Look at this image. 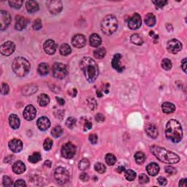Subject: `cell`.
<instances>
[{
	"mask_svg": "<svg viewBox=\"0 0 187 187\" xmlns=\"http://www.w3.org/2000/svg\"><path fill=\"white\" fill-rule=\"evenodd\" d=\"M94 169H95L96 171L99 173H104L105 171H106V167H105V165L104 164L100 162H97L96 163L95 165H94Z\"/></svg>",
	"mask_w": 187,
	"mask_h": 187,
	"instance_id": "obj_42",
	"label": "cell"
},
{
	"mask_svg": "<svg viewBox=\"0 0 187 187\" xmlns=\"http://www.w3.org/2000/svg\"><path fill=\"white\" fill-rule=\"evenodd\" d=\"M92 127V122L89 121H86V123L84 124V129L85 130H88V129H91Z\"/></svg>",
	"mask_w": 187,
	"mask_h": 187,
	"instance_id": "obj_58",
	"label": "cell"
},
{
	"mask_svg": "<svg viewBox=\"0 0 187 187\" xmlns=\"http://www.w3.org/2000/svg\"><path fill=\"white\" fill-rule=\"evenodd\" d=\"M62 133H63V129L60 127V126H56V127H55L54 128L51 130V134H52L53 136L56 138L60 137L61 135H62Z\"/></svg>",
	"mask_w": 187,
	"mask_h": 187,
	"instance_id": "obj_41",
	"label": "cell"
},
{
	"mask_svg": "<svg viewBox=\"0 0 187 187\" xmlns=\"http://www.w3.org/2000/svg\"><path fill=\"white\" fill-rule=\"evenodd\" d=\"M71 51H72L71 48H70V46L67 43L62 44V45H61L60 49H59V52H60V53L62 56L69 55L70 53H71Z\"/></svg>",
	"mask_w": 187,
	"mask_h": 187,
	"instance_id": "obj_34",
	"label": "cell"
},
{
	"mask_svg": "<svg viewBox=\"0 0 187 187\" xmlns=\"http://www.w3.org/2000/svg\"><path fill=\"white\" fill-rule=\"evenodd\" d=\"M62 156L66 159H72L76 153V147L72 142H67L61 150Z\"/></svg>",
	"mask_w": 187,
	"mask_h": 187,
	"instance_id": "obj_8",
	"label": "cell"
},
{
	"mask_svg": "<svg viewBox=\"0 0 187 187\" xmlns=\"http://www.w3.org/2000/svg\"><path fill=\"white\" fill-rule=\"evenodd\" d=\"M9 124L12 129H17L20 127V119L16 114H11L9 117Z\"/></svg>",
	"mask_w": 187,
	"mask_h": 187,
	"instance_id": "obj_24",
	"label": "cell"
},
{
	"mask_svg": "<svg viewBox=\"0 0 187 187\" xmlns=\"http://www.w3.org/2000/svg\"><path fill=\"white\" fill-rule=\"evenodd\" d=\"M56 99L57 102H58V103L60 105H64V103H65V101H64V99H62V98L60 97H56Z\"/></svg>",
	"mask_w": 187,
	"mask_h": 187,
	"instance_id": "obj_61",
	"label": "cell"
},
{
	"mask_svg": "<svg viewBox=\"0 0 187 187\" xmlns=\"http://www.w3.org/2000/svg\"><path fill=\"white\" fill-rule=\"evenodd\" d=\"M11 22L10 15L5 10L0 11V28L3 31L6 29Z\"/></svg>",
	"mask_w": 187,
	"mask_h": 187,
	"instance_id": "obj_11",
	"label": "cell"
},
{
	"mask_svg": "<svg viewBox=\"0 0 187 187\" xmlns=\"http://www.w3.org/2000/svg\"><path fill=\"white\" fill-rule=\"evenodd\" d=\"M165 135L168 140L173 142H179L183 138V129L181 124L175 119L167 121L165 128Z\"/></svg>",
	"mask_w": 187,
	"mask_h": 187,
	"instance_id": "obj_3",
	"label": "cell"
},
{
	"mask_svg": "<svg viewBox=\"0 0 187 187\" xmlns=\"http://www.w3.org/2000/svg\"><path fill=\"white\" fill-rule=\"evenodd\" d=\"M157 181H158V183L161 185V186H165L167 183V181L165 178L162 176L159 177L158 179H157Z\"/></svg>",
	"mask_w": 187,
	"mask_h": 187,
	"instance_id": "obj_55",
	"label": "cell"
},
{
	"mask_svg": "<svg viewBox=\"0 0 187 187\" xmlns=\"http://www.w3.org/2000/svg\"><path fill=\"white\" fill-rule=\"evenodd\" d=\"M10 88L9 86L5 83H2L1 85V92L2 94H7L9 93Z\"/></svg>",
	"mask_w": 187,
	"mask_h": 187,
	"instance_id": "obj_49",
	"label": "cell"
},
{
	"mask_svg": "<svg viewBox=\"0 0 187 187\" xmlns=\"http://www.w3.org/2000/svg\"><path fill=\"white\" fill-rule=\"evenodd\" d=\"M172 67H173V64H172V62L170 59H164L162 61V67L164 70L169 71L172 69Z\"/></svg>",
	"mask_w": 187,
	"mask_h": 187,
	"instance_id": "obj_40",
	"label": "cell"
},
{
	"mask_svg": "<svg viewBox=\"0 0 187 187\" xmlns=\"http://www.w3.org/2000/svg\"><path fill=\"white\" fill-rule=\"evenodd\" d=\"M9 149H10L13 152L18 153L23 149V143L21 140L19 139H13L8 143Z\"/></svg>",
	"mask_w": 187,
	"mask_h": 187,
	"instance_id": "obj_16",
	"label": "cell"
},
{
	"mask_svg": "<svg viewBox=\"0 0 187 187\" xmlns=\"http://www.w3.org/2000/svg\"><path fill=\"white\" fill-rule=\"evenodd\" d=\"M90 167V162L87 159H83L81 160L78 164V168L81 170H86L89 168Z\"/></svg>",
	"mask_w": 187,
	"mask_h": 187,
	"instance_id": "obj_38",
	"label": "cell"
},
{
	"mask_svg": "<svg viewBox=\"0 0 187 187\" xmlns=\"http://www.w3.org/2000/svg\"><path fill=\"white\" fill-rule=\"evenodd\" d=\"M80 67L89 83L94 82L99 76V67L97 62L91 57H83L81 60Z\"/></svg>",
	"mask_w": 187,
	"mask_h": 187,
	"instance_id": "obj_1",
	"label": "cell"
},
{
	"mask_svg": "<svg viewBox=\"0 0 187 187\" xmlns=\"http://www.w3.org/2000/svg\"><path fill=\"white\" fill-rule=\"evenodd\" d=\"M162 111L164 113H172L175 110V106L171 102H164L162 105Z\"/></svg>",
	"mask_w": 187,
	"mask_h": 187,
	"instance_id": "obj_27",
	"label": "cell"
},
{
	"mask_svg": "<svg viewBox=\"0 0 187 187\" xmlns=\"http://www.w3.org/2000/svg\"><path fill=\"white\" fill-rule=\"evenodd\" d=\"M95 119L97 122H103L105 121V116L102 114L98 113L96 115Z\"/></svg>",
	"mask_w": 187,
	"mask_h": 187,
	"instance_id": "obj_56",
	"label": "cell"
},
{
	"mask_svg": "<svg viewBox=\"0 0 187 187\" xmlns=\"http://www.w3.org/2000/svg\"><path fill=\"white\" fill-rule=\"evenodd\" d=\"M146 170H147L148 173L151 176H155L160 172V167L158 164L155 162L150 163L146 167Z\"/></svg>",
	"mask_w": 187,
	"mask_h": 187,
	"instance_id": "obj_22",
	"label": "cell"
},
{
	"mask_svg": "<svg viewBox=\"0 0 187 187\" xmlns=\"http://www.w3.org/2000/svg\"><path fill=\"white\" fill-rule=\"evenodd\" d=\"M26 186H27V184H26L25 181L23 180H21V179L16 181V183H15V184H14V186H16V187H23Z\"/></svg>",
	"mask_w": 187,
	"mask_h": 187,
	"instance_id": "obj_54",
	"label": "cell"
},
{
	"mask_svg": "<svg viewBox=\"0 0 187 187\" xmlns=\"http://www.w3.org/2000/svg\"><path fill=\"white\" fill-rule=\"evenodd\" d=\"M41 160H42V156L40 152L33 153L31 156H29V159H28L29 162L32 163V164H35V163L38 162L39 161H40Z\"/></svg>",
	"mask_w": 187,
	"mask_h": 187,
	"instance_id": "obj_33",
	"label": "cell"
},
{
	"mask_svg": "<svg viewBox=\"0 0 187 187\" xmlns=\"http://www.w3.org/2000/svg\"><path fill=\"white\" fill-rule=\"evenodd\" d=\"M118 21L113 15H107L101 22V29L103 34L110 35L117 30Z\"/></svg>",
	"mask_w": 187,
	"mask_h": 187,
	"instance_id": "obj_5",
	"label": "cell"
},
{
	"mask_svg": "<svg viewBox=\"0 0 187 187\" xmlns=\"http://www.w3.org/2000/svg\"><path fill=\"white\" fill-rule=\"evenodd\" d=\"M135 160L137 164H142V163L145 162L146 160V156L141 151H138L135 154Z\"/></svg>",
	"mask_w": 187,
	"mask_h": 187,
	"instance_id": "obj_35",
	"label": "cell"
},
{
	"mask_svg": "<svg viewBox=\"0 0 187 187\" xmlns=\"http://www.w3.org/2000/svg\"><path fill=\"white\" fill-rule=\"evenodd\" d=\"M22 3L23 2L21 0H12V1H9V5H10L11 7L15 9H19L22 6Z\"/></svg>",
	"mask_w": 187,
	"mask_h": 187,
	"instance_id": "obj_44",
	"label": "cell"
},
{
	"mask_svg": "<svg viewBox=\"0 0 187 187\" xmlns=\"http://www.w3.org/2000/svg\"><path fill=\"white\" fill-rule=\"evenodd\" d=\"M45 166H48V167H51V161H49V160L45 161Z\"/></svg>",
	"mask_w": 187,
	"mask_h": 187,
	"instance_id": "obj_64",
	"label": "cell"
},
{
	"mask_svg": "<svg viewBox=\"0 0 187 187\" xmlns=\"http://www.w3.org/2000/svg\"><path fill=\"white\" fill-rule=\"evenodd\" d=\"M27 24V19L21 16H17L16 18V24H15V27L16 29L18 31H21L26 27Z\"/></svg>",
	"mask_w": 187,
	"mask_h": 187,
	"instance_id": "obj_21",
	"label": "cell"
},
{
	"mask_svg": "<svg viewBox=\"0 0 187 187\" xmlns=\"http://www.w3.org/2000/svg\"><path fill=\"white\" fill-rule=\"evenodd\" d=\"M186 178H184V179H181L180 181V182H179V186L181 187H186Z\"/></svg>",
	"mask_w": 187,
	"mask_h": 187,
	"instance_id": "obj_60",
	"label": "cell"
},
{
	"mask_svg": "<svg viewBox=\"0 0 187 187\" xmlns=\"http://www.w3.org/2000/svg\"><path fill=\"white\" fill-rule=\"evenodd\" d=\"M142 21L141 17L138 13H135L128 21V27L132 30L138 29L141 27Z\"/></svg>",
	"mask_w": 187,
	"mask_h": 187,
	"instance_id": "obj_12",
	"label": "cell"
},
{
	"mask_svg": "<svg viewBox=\"0 0 187 187\" xmlns=\"http://www.w3.org/2000/svg\"><path fill=\"white\" fill-rule=\"evenodd\" d=\"M53 77L57 79H63L68 74V67L63 63L56 62L53 64L52 68Z\"/></svg>",
	"mask_w": 187,
	"mask_h": 187,
	"instance_id": "obj_6",
	"label": "cell"
},
{
	"mask_svg": "<svg viewBox=\"0 0 187 187\" xmlns=\"http://www.w3.org/2000/svg\"><path fill=\"white\" fill-rule=\"evenodd\" d=\"M87 103H88V107H89L92 110H94V109L96 108V107H97V102L95 101V99H94V98H88V99H87Z\"/></svg>",
	"mask_w": 187,
	"mask_h": 187,
	"instance_id": "obj_47",
	"label": "cell"
},
{
	"mask_svg": "<svg viewBox=\"0 0 187 187\" xmlns=\"http://www.w3.org/2000/svg\"><path fill=\"white\" fill-rule=\"evenodd\" d=\"M88 139H89V141L92 142V144H96L97 142L98 138L97 135L96 134H90Z\"/></svg>",
	"mask_w": 187,
	"mask_h": 187,
	"instance_id": "obj_53",
	"label": "cell"
},
{
	"mask_svg": "<svg viewBox=\"0 0 187 187\" xmlns=\"http://www.w3.org/2000/svg\"><path fill=\"white\" fill-rule=\"evenodd\" d=\"M167 49L170 53H173V54H176V53L180 52L182 49V44L176 39H172L167 42Z\"/></svg>",
	"mask_w": 187,
	"mask_h": 187,
	"instance_id": "obj_10",
	"label": "cell"
},
{
	"mask_svg": "<svg viewBox=\"0 0 187 187\" xmlns=\"http://www.w3.org/2000/svg\"><path fill=\"white\" fill-rule=\"evenodd\" d=\"M149 181V177H148L146 174L142 173L139 176V182H140V184H147Z\"/></svg>",
	"mask_w": 187,
	"mask_h": 187,
	"instance_id": "obj_48",
	"label": "cell"
},
{
	"mask_svg": "<svg viewBox=\"0 0 187 187\" xmlns=\"http://www.w3.org/2000/svg\"><path fill=\"white\" fill-rule=\"evenodd\" d=\"M153 3L157 7H163L167 4V1H163V0H156V1H153Z\"/></svg>",
	"mask_w": 187,
	"mask_h": 187,
	"instance_id": "obj_52",
	"label": "cell"
},
{
	"mask_svg": "<svg viewBox=\"0 0 187 187\" xmlns=\"http://www.w3.org/2000/svg\"><path fill=\"white\" fill-rule=\"evenodd\" d=\"M13 170L16 174H22L25 172L26 166L24 163L22 162L21 161H18V162H15L13 165Z\"/></svg>",
	"mask_w": 187,
	"mask_h": 187,
	"instance_id": "obj_23",
	"label": "cell"
},
{
	"mask_svg": "<svg viewBox=\"0 0 187 187\" xmlns=\"http://www.w3.org/2000/svg\"><path fill=\"white\" fill-rule=\"evenodd\" d=\"M131 41H132V43L135 44V45H141L142 43H143V40L141 37L138 34H134L131 36Z\"/></svg>",
	"mask_w": 187,
	"mask_h": 187,
	"instance_id": "obj_36",
	"label": "cell"
},
{
	"mask_svg": "<svg viewBox=\"0 0 187 187\" xmlns=\"http://www.w3.org/2000/svg\"><path fill=\"white\" fill-rule=\"evenodd\" d=\"M80 178L81 180H82L84 182H86V181H88L89 179V177H88V175L86 173H82L80 175Z\"/></svg>",
	"mask_w": 187,
	"mask_h": 187,
	"instance_id": "obj_57",
	"label": "cell"
},
{
	"mask_svg": "<svg viewBox=\"0 0 187 187\" xmlns=\"http://www.w3.org/2000/svg\"><path fill=\"white\" fill-rule=\"evenodd\" d=\"M31 66L29 62L23 57H16L12 63V69L17 76L24 77L29 73Z\"/></svg>",
	"mask_w": 187,
	"mask_h": 187,
	"instance_id": "obj_4",
	"label": "cell"
},
{
	"mask_svg": "<svg viewBox=\"0 0 187 187\" xmlns=\"http://www.w3.org/2000/svg\"><path fill=\"white\" fill-rule=\"evenodd\" d=\"M26 7L28 12L30 13L37 12L39 10L38 4L35 1H27L26 3Z\"/></svg>",
	"mask_w": 187,
	"mask_h": 187,
	"instance_id": "obj_26",
	"label": "cell"
},
{
	"mask_svg": "<svg viewBox=\"0 0 187 187\" xmlns=\"http://www.w3.org/2000/svg\"><path fill=\"white\" fill-rule=\"evenodd\" d=\"M38 104L42 107H45L46 105H48L50 102V98L48 95H46L45 94H41L38 97Z\"/></svg>",
	"mask_w": 187,
	"mask_h": 187,
	"instance_id": "obj_29",
	"label": "cell"
},
{
	"mask_svg": "<svg viewBox=\"0 0 187 187\" xmlns=\"http://www.w3.org/2000/svg\"><path fill=\"white\" fill-rule=\"evenodd\" d=\"M52 146H53V140L49 138H46L43 143L44 149H45V151H49V150H51V148H52Z\"/></svg>",
	"mask_w": 187,
	"mask_h": 187,
	"instance_id": "obj_46",
	"label": "cell"
},
{
	"mask_svg": "<svg viewBox=\"0 0 187 187\" xmlns=\"http://www.w3.org/2000/svg\"><path fill=\"white\" fill-rule=\"evenodd\" d=\"M54 177L59 184H64L69 181L70 173L68 170L62 167H59L55 170Z\"/></svg>",
	"mask_w": 187,
	"mask_h": 187,
	"instance_id": "obj_7",
	"label": "cell"
},
{
	"mask_svg": "<svg viewBox=\"0 0 187 187\" xmlns=\"http://www.w3.org/2000/svg\"><path fill=\"white\" fill-rule=\"evenodd\" d=\"M38 73L40 75H46L49 73V66L46 63H41L38 67Z\"/></svg>",
	"mask_w": 187,
	"mask_h": 187,
	"instance_id": "obj_30",
	"label": "cell"
},
{
	"mask_svg": "<svg viewBox=\"0 0 187 187\" xmlns=\"http://www.w3.org/2000/svg\"><path fill=\"white\" fill-rule=\"evenodd\" d=\"M37 125L41 131H45L51 126V121L47 117L42 116V117L38 118V121H37Z\"/></svg>",
	"mask_w": 187,
	"mask_h": 187,
	"instance_id": "obj_18",
	"label": "cell"
},
{
	"mask_svg": "<svg viewBox=\"0 0 187 187\" xmlns=\"http://www.w3.org/2000/svg\"><path fill=\"white\" fill-rule=\"evenodd\" d=\"M38 91V86L36 85H28L23 87V94L24 95H31Z\"/></svg>",
	"mask_w": 187,
	"mask_h": 187,
	"instance_id": "obj_28",
	"label": "cell"
},
{
	"mask_svg": "<svg viewBox=\"0 0 187 187\" xmlns=\"http://www.w3.org/2000/svg\"><path fill=\"white\" fill-rule=\"evenodd\" d=\"M33 28L35 30H39L42 28V21L40 19H36L33 23Z\"/></svg>",
	"mask_w": 187,
	"mask_h": 187,
	"instance_id": "obj_51",
	"label": "cell"
},
{
	"mask_svg": "<svg viewBox=\"0 0 187 187\" xmlns=\"http://www.w3.org/2000/svg\"><path fill=\"white\" fill-rule=\"evenodd\" d=\"M146 132L148 135L151 138H156L159 135L158 129L154 124H148L146 127Z\"/></svg>",
	"mask_w": 187,
	"mask_h": 187,
	"instance_id": "obj_20",
	"label": "cell"
},
{
	"mask_svg": "<svg viewBox=\"0 0 187 187\" xmlns=\"http://www.w3.org/2000/svg\"><path fill=\"white\" fill-rule=\"evenodd\" d=\"M105 55H106V50L103 47L98 48L97 50H95V51H94V56L95 57L96 59H101L104 58Z\"/></svg>",
	"mask_w": 187,
	"mask_h": 187,
	"instance_id": "obj_32",
	"label": "cell"
},
{
	"mask_svg": "<svg viewBox=\"0 0 187 187\" xmlns=\"http://www.w3.org/2000/svg\"><path fill=\"white\" fill-rule=\"evenodd\" d=\"M48 9L51 14L56 15L60 13L62 10L63 6L62 3L59 0H53V1H49L46 3Z\"/></svg>",
	"mask_w": 187,
	"mask_h": 187,
	"instance_id": "obj_9",
	"label": "cell"
},
{
	"mask_svg": "<svg viewBox=\"0 0 187 187\" xmlns=\"http://www.w3.org/2000/svg\"><path fill=\"white\" fill-rule=\"evenodd\" d=\"M151 152L158 159L160 162L165 164H176L180 161V157L176 153L167 151L160 146L153 145L151 146Z\"/></svg>",
	"mask_w": 187,
	"mask_h": 187,
	"instance_id": "obj_2",
	"label": "cell"
},
{
	"mask_svg": "<svg viewBox=\"0 0 187 187\" xmlns=\"http://www.w3.org/2000/svg\"><path fill=\"white\" fill-rule=\"evenodd\" d=\"M105 162L108 165L112 166L114 165L116 162V158L112 153H107L105 156Z\"/></svg>",
	"mask_w": 187,
	"mask_h": 187,
	"instance_id": "obj_37",
	"label": "cell"
},
{
	"mask_svg": "<svg viewBox=\"0 0 187 187\" xmlns=\"http://www.w3.org/2000/svg\"><path fill=\"white\" fill-rule=\"evenodd\" d=\"M186 64H187V62H186V59L184 58L182 60V62H181V67H182V69L185 73H186Z\"/></svg>",
	"mask_w": 187,
	"mask_h": 187,
	"instance_id": "obj_59",
	"label": "cell"
},
{
	"mask_svg": "<svg viewBox=\"0 0 187 187\" xmlns=\"http://www.w3.org/2000/svg\"><path fill=\"white\" fill-rule=\"evenodd\" d=\"M72 44L75 48L81 49L83 48L86 44V39L83 34H75L72 39Z\"/></svg>",
	"mask_w": 187,
	"mask_h": 187,
	"instance_id": "obj_14",
	"label": "cell"
},
{
	"mask_svg": "<svg viewBox=\"0 0 187 187\" xmlns=\"http://www.w3.org/2000/svg\"><path fill=\"white\" fill-rule=\"evenodd\" d=\"M89 43L92 47H99L102 43V39L99 35H98L96 33H94L90 36L89 38Z\"/></svg>",
	"mask_w": 187,
	"mask_h": 187,
	"instance_id": "obj_25",
	"label": "cell"
},
{
	"mask_svg": "<svg viewBox=\"0 0 187 187\" xmlns=\"http://www.w3.org/2000/svg\"><path fill=\"white\" fill-rule=\"evenodd\" d=\"M2 183H3V186H14L12 178H10L9 176H7V175H5V176L3 177Z\"/></svg>",
	"mask_w": 187,
	"mask_h": 187,
	"instance_id": "obj_45",
	"label": "cell"
},
{
	"mask_svg": "<svg viewBox=\"0 0 187 187\" xmlns=\"http://www.w3.org/2000/svg\"><path fill=\"white\" fill-rule=\"evenodd\" d=\"M16 49V45L13 42L7 41L3 43L1 46V53L4 56H10L13 54Z\"/></svg>",
	"mask_w": 187,
	"mask_h": 187,
	"instance_id": "obj_13",
	"label": "cell"
},
{
	"mask_svg": "<svg viewBox=\"0 0 187 187\" xmlns=\"http://www.w3.org/2000/svg\"><path fill=\"white\" fill-rule=\"evenodd\" d=\"M116 170H117L118 173H122V172H124L125 171V167H123V166H119L117 168V169H116Z\"/></svg>",
	"mask_w": 187,
	"mask_h": 187,
	"instance_id": "obj_62",
	"label": "cell"
},
{
	"mask_svg": "<svg viewBox=\"0 0 187 187\" xmlns=\"http://www.w3.org/2000/svg\"><path fill=\"white\" fill-rule=\"evenodd\" d=\"M37 111L35 107L32 105H28L25 107L24 110H23V116L26 120L27 121H31L35 118L36 116Z\"/></svg>",
	"mask_w": 187,
	"mask_h": 187,
	"instance_id": "obj_15",
	"label": "cell"
},
{
	"mask_svg": "<svg viewBox=\"0 0 187 187\" xmlns=\"http://www.w3.org/2000/svg\"><path fill=\"white\" fill-rule=\"evenodd\" d=\"M150 36H151V38H155V39H158L159 38L158 34H155L154 32H153V31H150Z\"/></svg>",
	"mask_w": 187,
	"mask_h": 187,
	"instance_id": "obj_63",
	"label": "cell"
},
{
	"mask_svg": "<svg viewBox=\"0 0 187 187\" xmlns=\"http://www.w3.org/2000/svg\"><path fill=\"white\" fill-rule=\"evenodd\" d=\"M145 23L148 27H153L156 23V18L155 16L152 13H149L146 16Z\"/></svg>",
	"mask_w": 187,
	"mask_h": 187,
	"instance_id": "obj_31",
	"label": "cell"
},
{
	"mask_svg": "<svg viewBox=\"0 0 187 187\" xmlns=\"http://www.w3.org/2000/svg\"><path fill=\"white\" fill-rule=\"evenodd\" d=\"M165 172L169 175H174L177 173V170L175 167L172 166H166L165 167Z\"/></svg>",
	"mask_w": 187,
	"mask_h": 187,
	"instance_id": "obj_50",
	"label": "cell"
},
{
	"mask_svg": "<svg viewBox=\"0 0 187 187\" xmlns=\"http://www.w3.org/2000/svg\"><path fill=\"white\" fill-rule=\"evenodd\" d=\"M125 178L127 181H132L136 178V173L130 169L125 170Z\"/></svg>",
	"mask_w": 187,
	"mask_h": 187,
	"instance_id": "obj_39",
	"label": "cell"
},
{
	"mask_svg": "<svg viewBox=\"0 0 187 187\" xmlns=\"http://www.w3.org/2000/svg\"><path fill=\"white\" fill-rule=\"evenodd\" d=\"M121 55L119 53L114 55L113 58L112 59V66L115 70H117L118 72L121 73V72L124 71V67H123L121 64Z\"/></svg>",
	"mask_w": 187,
	"mask_h": 187,
	"instance_id": "obj_17",
	"label": "cell"
},
{
	"mask_svg": "<svg viewBox=\"0 0 187 187\" xmlns=\"http://www.w3.org/2000/svg\"><path fill=\"white\" fill-rule=\"evenodd\" d=\"M77 123V120L76 118H73V117H70L67 119L66 121V125L68 128L70 129H73L75 127Z\"/></svg>",
	"mask_w": 187,
	"mask_h": 187,
	"instance_id": "obj_43",
	"label": "cell"
},
{
	"mask_svg": "<svg viewBox=\"0 0 187 187\" xmlns=\"http://www.w3.org/2000/svg\"><path fill=\"white\" fill-rule=\"evenodd\" d=\"M43 47L45 52L49 55L54 54L56 50V45L53 40H48L44 44Z\"/></svg>",
	"mask_w": 187,
	"mask_h": 187,
	"instance_id": "obj_19",
	"label": "cell"
}]
</instances>
